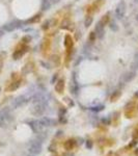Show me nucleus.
<instances>
[{
  "mask_svg": "<svg viewBox=\"0 0 138 156\" xmlns=\"http://www.w3.org/2000/svg\"><path fill=\"white\" fill-rule=\"evenodd\" d=\"M65 46H66V48H71L72 46H73V39H72V37L70 36V34H67L66 37H65Z\"/></svg>",
  "mask_w": 138,
  "mask_h": 156,
  "instance_id": "nucleus-14",
  "label": "nucleus"
},
{
  "mask_svg": "<svg viewBox=\"0 0 138 156\" xmlns=\"http://www.w3.org/2000/svg\"><path fill=\"white\" fill-rule=\"evenodd\" d=\"M1 36H3V31H2V30H0V37H1Z\"/></svg>",
  "mask_w": 138,
  "mask_h": 156,
  "instance_id": "nucleus-36",
  "label": "nucleus"
},
{
  "mask_svg": "<svg viewBox=\"0 0 138 156\" xmlns=\"http://www.w3.org/2000/svg\"><path fill=\"white\" fill-rule=\"evenodd\" d=\"M119 95H121V92H119V91H115V92L112 94V96H111V101H115V100L119 97Z\"/></svg>",
  "mask_w": 138,
  "mask_h": 156,
  "instance_id": "nucleus-19",
  "label": "nucleus"
},
{
  "mask_svg": "<svg viewBox=\"0 0 138 156\" xmlns=\"http://www.w3.org/2000/svg\"><path fill=\"white\" fill-rule=\"evenodd\" d=\"M63 90H65V80L62 78H60V79H58L56 81V83H55V91L58 94H62Z\"/></svg>",
  "mask_w": 138,
  "mask_h": 156,
  "instance_id": "nucleus-11",
  "label": "nucleus"
},
{
  "mask_svg": "<svg viewBox=\"0 0 138 156\" xmlns=\"http://www.w3.org/2000/svg\"><path fill=\"white\" fill-rule=\"evenodd\" d=\"M107 156H117V154L114 153V152H109V153L107 154Z\"/></svg>",
  "mask_w": 138,
  "mask_h": 156,
  "instance_id": "nucleus-30",
  "label": "nucleus"
},
{
  "mask_svg": "<svg viewBox=\"0 0 138 156\" xmlns=\"http://www.w3.org/2000/svg\"><path fill=\"white\" fill-rule=\"evenodd\" d=\"M61 133H62V131H60V130H59V131L57 132V136H60V135H61Z\"/></svg>",
  "mask_w": 138,
  "mask_h": 156,
  "instance_id": "nucleus-34",
  "label": "nucleus"
},
{
  "mask_svg": "<svg viewBox=\"0 0 138 156\" xmlns=\"http://www.w3.org/2000/svg\"><path fill=\"white\" fill-rule=\"evenodd\" d=\"M0 91H1V89H0Z\"/></svg>",
  "mask_w": 138,
  "mask_h": 156,
  "instance_id": "nucleus-39",
  "label": "nucleus"
},
{
  "mask_svg": "<svg viewBox=\"0 0 138 156\" xmlns=\"http://www.w3.org/2000/svg\"><path fill=\"white\" fill-rule=\"evenodd\" d=\"M135 75H136V72L133 71V70H132V71H129V72H126V73L122 76V80H123L124 82H130L131 80L134 79Z\"/></svg>",
  "mask_w": 138,
  "mask_h": 156,
  "instance_id": "nucleus-9",
  "label": "nucleus"
},
{
  "mask_svg": "<svg viewBox=\"0 0 138 156\" xmlns=\"http://www.w3.org/2000/svg\"><path fill=\"white\" fill-rule=\"evenodd\" d=\"M110 28H111L112 30H114V31H116L118 28H117V25H116V23L115 22H110Z\"/></svg>",
  "mask_w": 138,
  "mask_h": 156,
  "instance_id": "nucleus-21",
  "label": "nucleus"
},
{
  "mask_svg": "<svg viewBox=\"0 0 138 156\" xmlns=\"http://www.w3.org/2000/svg\"><path fill=\"white\" fill-rule=\"evenodd\" d=\"M136 144H137V142H136V141H133L131 144H129V146H128V147H129V148H131V147H134Z\"/></svg>",
  "mask_w": 138,
  "mask_h": 156,
  "instance_id": "nucleus-29",
  "label": "nucleus"
},
{
  "mask_svg": "<svg viewBox=\"0 0 138 156\" xmlns=\"http://www.w3.org/2000/svg\"><path fill=\"white\" fill-rule=\"evenodd\" d=\"M132 136H133V138H137L138 137V129H136L135 131L133 132V134H132Z\"/></svg>",
  "mask_w": 138,
  "mask_h": 156,
  "instance_id": "nucleus-27",
  "label": "nucleus"
},
{
  "mask_svg": "<svg viewBox=\"0 0 138 156\" xmlns=\"http://www.w3.org/2000/svg\"><path fill=\"white\" fill-rule=\"evenodd\" d=\"M42 144L36 137L35 140H32L30 142V147L28 148V151L30 154H33V155H36V154H40L42 152Z\"/></svg>",
  "mask_w": 138,
  "mask_h": 156,
  "instance_id": "nucleus-1",
  "label": "nucleus"
},
{
  "mask_svg": "<svg viewBox=\"0 0 138 156\" xmlns=\"http://www.w3.org/2000/svg\"><path fill=\"white\" fill-rule=\"evenodd\" d=\"M102 123L105 124V125H109V124H110V118H109V117L104 118V119L102 120Z\"/></svg>",
  "mask_w": 138,
  "mask_h": 156,
  "instance_id": "nucleus-24",
  "label": "nucleus"
},
{
  "mask_svg": "<svg viewBox=\"0 0 138 156\" xmlns=\"http://www.w3.org/2000/svg\"><path fill=\"white\" fill-rule=\"evenodd\" d=\"M28 101H29V99L26 98V96H24V95L19 96V97H17V98L14 100V102H13V107H14V108H19V107H21V106H24V105H26V104L28 103Z\"/></svg>",
  "mask_w": 138,
  "mask_h": 156,
  "instance_id": "nucleus-5",
  "label": "nucleus"
},
{
  "mask_svg": "<svg viewBox=\"0 0 138 156\" xmlns=\"http://www.w3.org/2000/svg\"><path fill=\"white\" fill-rule=\"evenodd\" d=\"M137 69H138V53H136V55H135V57H134V62H133V64H132V70L135 71V70H137Z\"/></svg>",
  "mask_w": 138,
  "mask_h": 156,
  "instance_id": "nucleus-16",
  "label": "nucleus"
},
{
  "mask_svg": "<svg viewBox=\"0 0 138 156\" xmlns=\"http://www.w3.org/2000/svg\"><path fill=\"white\" fill-rule=\"evenodd\" d=\"M46 105L47 104H45V103H34L31 108V114L35 117L42 116L46 110Z\"/></svg>",
  "mask_w": 138,
  "mask_h": 156,
  "instance_id": "nucleus-2",
  "label": "nucleus"
},
{
  "mask_svg": "<svg viewBox=\"0 0 138 156\" xmlns=\"http://www.w3.org/2000/svg\"><path fill=\"white\" fill-rule=\"evenodd\" d=\"M135 154H136V156H138V149L135 150Z\"/></svg>",
  "mask_w": 138,
  "mask_h": 156,
  "instance_id": "nucleus-35",
  "label": "nucleus"
},
{
  "mask_svg": "<svg viewBox=\"0 0 138 156\" xmlns=\"http://www.w3.org/2000/svg\"><path fill=\"white\" fill-rule=\"evenodd\" d=\"M108 20H109V18H108V15H106V16H104L103 18H102V20H100V22L105 26L106 24H107V22H108Z\"/></svg>",
  "mask_w": 138,
  "mask_h": 156,
  "instance_id": "nucleus-20",
  "label": "nucleus"
},
{
  "mask_svg": "<svg viewBox=\"0 0 138 156\" xmlns=\"http://www.w3.org/2000/svg\"><path fill=\"white\" fill-rule=\"evenodd\" d=\"M20 82H21L20 80H17V81L12 82V83L10 84V86L7 88V91H8V92H14V91L18 90V89H19V86H20V84H21Z\"/></svg>",
  "mask_w": 138,
  "mask_h": 156,
  "instance_id": "nucleus-13",
  "label": "nucleus"
},
{
  "mask_svg": "<svg viewBox=\"0 0 138 156\" xmlns=\"http://www.w3.org/2000/svg\"><path fill=\"white\" fill-rule=\"evenodd\" d=\"M137 108H138V105H137Z\"/></svg>",
  "mask_w": 138,
  "mask_h": 156,
  "instance_id": "nucleus-38",
  "label": "nucleus"
},
{
  "mask_svg": "<svg viewBox=\"0 0 138 156\" xmlns=\"http://www.w3.org/2000/svg\"><path fill=\"white\" fill-rule=\"evenodd\" d=\"M95 33L97 36L98 39H103L104 34H105V28H104V25L99 21L96 25V28H95Z\"/></svg>",
  "mask_w": 138,
  "mask_h": 156,
  "instance_id": "nucleus-7",
  "label": "nucleus"
},
{
  "mask_svg": "<svg viewBox=\"0 0 138 156\" xmlns=\"http://www.w3.org/2000/svg\"><path fill=\"white\" fill-rule=\"evenodd\" d=\"M49 150H50V151H51V152H54V151H55V150H56V147H54V146H53V145H51V146H50V147H49Z\"/></svg>",
  "mask_w": 138,
  "mask_h": 156,
  "instance_id": "nucleus-28",
  "label": "nucleus"
},
{
  "mask_svg": "<svg viewBox=\"0 0 138 156\" xmlns=\"http://www.w3.org/2000/svg\"><path fill=\"white\" fill-rule=\"evenodd\" d=\"M28 124H29L30 128L32 129V131L35 132V133L41 132L42 129H43V127H44V126L42 125V123H41L40 120H32V121L28 122Z\"/></svg>",
  "mask_w": 138,
  "mask_h": 156,
  "instance_id": "nucleus-6",
  "label": "nucleus"
},
{
  "mask_svg": "<svg viewBox=\"0 0 138 156\" xmlns=\"http://www.w3.org/2000/svg\"><path fill=\"white\" fill-rule=\"evenodd\" d=\"M27 51V47H23L21 49H17L14 53H13V58L14 59H20L24 54H25V52Z\"/></svg>",
  "mask_w": 138,
  "mask_h": 156,
  "instance_id": "nucleus-10",
  "label": "nucleus"
},
{
  "mask_svg": "<svg viewBox=\"0 0 138 156\" xmlns=\"http://www.w3.org/2000/svg\"><path fill=\"white\" fill-rule=\"evenodd\" d=\"M49 27H50V21L44 22V24H43V29H46V28H49Z\"/></svg>",
  "mask_w": 138,
  "mask_h": 156,
  "instance_id": "nucleus-26",
  "label": "nucleus"
},
{
  "mask_svg": "<svg viewBox=\"0 0 138 156\" xmlns=\"http://www.w3.org/2000/svg\"><path fill=\"white\" fill-rule=\"evenodd\" d=\"M103 108H104V105H100V106H97V107H91V110H94V111H101Z\"/></svg>",
  "mask_w": 138,
  "mask_h": 156,
  "instance_id": "nucleus-22",
  "label": "nucleus"
},
{
  "mask_svg": "<svg viewBox=\"0 0 138 156\" xmlns=\"http://www.w3.org/2000/svg\"><path fill=\"white\" fill-rule=\"evenodd\" d=\"M40 18H41V14H36L35 16H33L31 19H29L28 21H27V23H34V22L39 21V20H40Z\"/></svg>",
  "mask_w": 138,
  "mask_h": 156,
  "instance_id": "nucleus-18",
  "label": "nucleus"
},
{
  "mask_svg": "<svg viewBox=\"0 0 138 156\" xmlns=\"http://www.w3.org/2000/svg\"><path fill=\"white\" fill-rule=\"evenodd\" d=\"M134 98H138V91H137V92L134 94Z\"/></svg>",
  "mask_w": 138,
  "mask_h": 156,
  "instance_id": "nucleus-33",
  "label": "nucleus"
},
{
  "mask_svg": "<svg viewBox=\"0 0 138 156\" xmlns=\"http://www.w3.org/2000/svg\"><path fill=\"white\" fill-rule=\"evenodd\" d=\"M75 146H76V142H75L74 140H71V138H70V140H68V141H66V142H65V144H63L65 149H66V150H68V151L73 150Z\"/></svg>",
  "mask_w": 138,
  "mask_h": 156,
  "instance_id": "nucleus-12",
  "label": "nucleus"
},
{
  "mask_svg": "<svg viewBox=\"0 0 138 156\" xmlns=\"http://www.w3.org/2000/svg\"><path fill=\"white\" fill-rule=\"evenodd\" d=\"M56 78H57V74H55V75L53 76V78H52V83H54V80L56 79Z\"/></svg>",
  "mask_w": 138,
  "mask_h": 156,
  "instance_id": "nucleus-32",
  "label": "nucleus"
},
{
  "mask_svg": "<svg viewBox=\"0 0 138 156\" xmlns=\"http://www.w3.org/2000/svg\"><path fill=\"white\" fill-rule=\"evenodd\" d=\"M97 39V36H96V33L95 32H90V36H89V41L93 43L95 40Z\"/></svg>",
  "mask_w": 138,
  "mask_h": 156,
  "instance_id": "nucleus-23",
  "label": "nucleus"
},
{
  "mask_svg": "<svg viewBox=\"0 0 138 156\" xmlns=\"http://www.w3.org/2000/svg\"><path fill=\"white\" fill-rule=\"evenodd\" d=\"M2 67H3V60L0 59V72H1V70H2Z\"/></svg>",
  "mask_w": 138,
  "mask_h": 156,
  "instance_id": "nucleus-31",
  "label": "nucleus"
},
{
  "mask_svg": "<svg viewBox=\"0 0 138 156\" xmlns=\"http://www.w3.org/2000/svg\"><path fill=\"white\" fill-rule=\"evenodd\" d=\"M23 24V22L22 21H19V20H15V21H12V22H10V23H6L4 26H3V30H5V31H13V30H15V29H17V28H19V27H21V25Z\"/></svg>",
  "mask_w": 138,
  "mask_h": 156,
  "instance_id": "nucleus-4",
  "label": "nucleus"
},
{
  "mask_svg": "<svg viewBox=\"0 0 138 156\" xmlns=\"http://www.w3.org/2000/svg\"><path fill=\"white\" fill-rule=\"evenodd\" d=\"M86 148L87 149H93V142L90 141V140H88V141H86Z\"/></svg>",
  "mask_w": 138,
  "mask_h": 156,
  "instance_id": "nucleus-25",
  "label": "nucleus"
},
{
  "mask_svg": "<svg viewBox=\"0 0 138 156\" xmlns=\"http://www.w3.org/2000/svg\"><path fill=\"white\" fill-rule=\"evenodd\" d=\"M126 11H127V4L124 0L118 2V4L116 5V8H115V15L118 19H122L124 18L125 14H126Z\"/></svg>",
  "mask_w": 138,
  "mask_h": 156,
  "instance_id": "nucleus-3",
  "label": "nucleus"
},
{
  "mask_svg": "<svg viewBox=\"0 0 138 156\" xmlns=\"http://www.w3.org/2000/svg\"><path fill=\"white\" fill-rule=\"evenodd\" d=\"M28 156H34V155H28Z\"/></svg>",
  "mask_w": 138,
  "mask_h": 156,
  "instance_id": "nucleus-37",
  "label": "nucleus"
},
{
  "mask_svg": "<svg viewBox=\"0 0 138 156\" xmlns=\"http://www.w3.org/2000/svg\"><path fill=\"white\" fill-rule=\"evenodd\" d=\"M50 5H51V3H50V1H49V0H43V5H42V8H43V11L49 10Z\"/></svg>",
  "mask_w": 138,
  "mask_h": 156,
  "instance_id": "nucleus-17",
  "label": "nucleus"
},
{
  "mask_svg": "<svg viewBox=\"0 0 138 156\" xmlns=\"http://www.w3.org/2000/svg\"><path fill=\"white\" fill-rule=\"evenodd\" d=\"M93 21H94L93 17L87 16V17L85 18V20H84V25H85V27H89V26L91 25V23H93Z\"/></svg>",
  "mask_w": 138,
  "mask_h": 156,
  "instance_id": "nucleus-15",
  "label": "nucleus"
},
{
  "mask_svg": "<svg viewBox=\"0 0 138 156\" xmlns=\"http://www.w3.org/2000/svg\"><path fill=\"white\" fill-rule=\"evenodd\" d=\"M40 121H41V123L44 127H52V126H56V124H57V122L54 119H51V118H48V117H44Z\"/></svg>",
  "mask_w": 138,
  "mask_h": 156,
  "instance_id": "nucleus-8",
  "label": "nucleus"
}]
</instances>
